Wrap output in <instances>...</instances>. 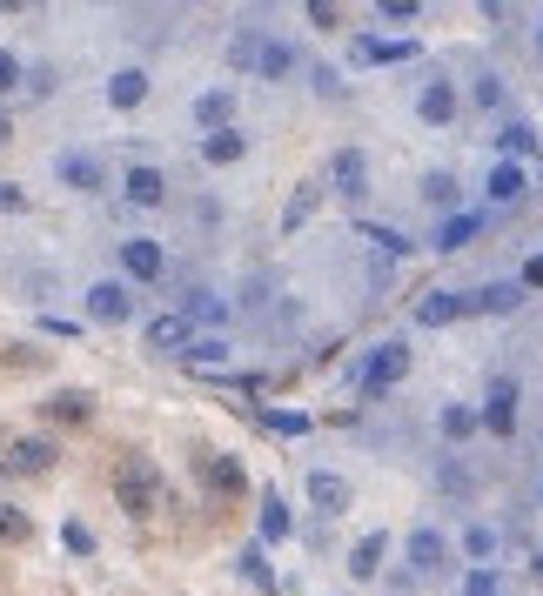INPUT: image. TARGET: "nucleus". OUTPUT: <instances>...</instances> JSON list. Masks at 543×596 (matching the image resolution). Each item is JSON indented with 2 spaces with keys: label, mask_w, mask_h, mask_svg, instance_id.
Instances as JSON below:
<instances>
[{
  "label": "nucleus",
  "mask_w": 543,
  "mask_h": 596,
  "mask_svg": "<svg viewBox=\"0 0 543 596\" xmlns=\"http://www.w3.org/2000/svg\"><path fill=\"white\" fill-rule=\"evenodd\" d=\"M202 155H208V168H228V161H242V134H235V128L208 134V141H202Z\"/></svg>",
  "instance_id": "15"
},
{
  "label": "nucleus",
  "mask_w": 543,
  "mask_h": 596,
  "mask_svg": "<svg viewBox=\"0 0 543 596\" xmlns=\"http://www.w3.org/2000/svg\"><path fill=\"white\" fill-rule=\"evenodd\" d=\"M61 543H68L74 556H94V530H88V523H74V516H68V530H61Z\"/></svg>",
  "instance_id": "32"
},
{
  "label": "nucleus",
  "mask_w": 543,
  "mask_h": 596,
  "mask_svg": "<svg viewBox=\"0 0 543 596\" xmlns=\"http://www.w3.org/2000/svg\"><path fill=\"white\" fill-rule=\"evenodd\" d=\"M362 181H369V175H362V155H356V148H342V155H336V188H342V195H362Z\"/></svg>",
  "instance_id": "18"
},
{
  "label": "nucleus",
  "mask_w": 543,
  "mask_h": 596,
  "mask_svg": "<svg viewBox=\"0 0 543 596\" xmlns=\"http://www.w3.org/2000/svg\"><path fill=\"white\" fill-rule=\"evenodd\" d=\"M490 195H497V201H517L523 195V168H517V161H503L497 175H490Z\"/></svg>",
  "instance_id": "26"
},
{
  "label": "nucleus",
  "mask_w": 543,
  "mask_h": 596,
  "mask_svg": "<svg viewBox=\"0 0 543 596\" xmlns=\"http://www.w3.org/2000/svg\"><path fill=\"white\" fill-rule=\"evenodd\" d=\"M523 302V282H503V288H483V295H470V309H517Z\"/></svg>",
  "instance_id": "22"
},
{
  "label": "nucleus",
  "mask_w": 543,
  "mask_h": 596,
  "mask_svg": "<svg viewBox=\"0 0 543 596\" xmlns=\"http://www.w3.org/2000/svg\"><path fill=\"white\" fill-rule=\"evenodd\" d=\"M47 416H54V422H88V396H54V402H47Z\"/></svg>",
  "instance_id": "29"
},
{
  "label": "nucleus",
  "mask_w": 543,
  "mask_h": 596,
  "mask_svg": "<svg viewBox=\"0 0 543 596\" xmlns=\"http://www.w3.org/2000/svg\"><path fill=\"white\" fill-rule=\"evenodd\" d=\"M61 181H68V188H94V181H101V168H94L88 155H68V161H61Z\"/></svg>",
  "instance_id": "27"
},
{
  "label": "nucleus",
  "mask_w": 543,
  "mask_h": 596,
  "mask_svg": "<svg viewBox=\"0 0 543 596\" xmlns=\"http://www.w3.org/2000/svg\"><path fill=\"white\" fill-rule=\"evenodd\" d=\"M316 201H322V188H316V181H302V188H295V201H289V215H282V228H302V221L316 215Z\"/></svg>",
  "instance_id": "19"
},
{
  "label": "nucleus",
  "mask_w": 543,
  "mask_h": 596,
  "mask_svg": "<svg viewBox=\"0 0 543 596\" xmlns=\"http://www.w3.org/2000/svg\"><path fill=\"white\" fill-rule=\"evenodd\" d=\"M188 362H195V369H222V362H228V342H222V335H195Z\"/></svg>",
  "instance_id": "20"
},
{
  "label": "nucleus",
  "mask_w": 543,
  "mask_h": 596,
  "mask_svg": "<svg viewBox=\"0 0 543 596\" xmlns=\"http://www.w3.org/2000/svg\"><path fill=\"white\" fill-rule=\"evenodd\" d=\"M195 121H202L208 134H222L228 121H235V94H228V88H208L202 101H195Z\"/></svg>",
  "instance_id": "7"
},
{
  "label": "nucleus",
  "mask_w": 543,
  "mask_h": 596,
  "mask_svg": "<svg viewBox=\"0 0 543 596\" xmlns=\"http://www.w3.org/2000/svg\"><path fill=\"white\" fill-rule=\"evenodd\" d=\"M463 550H470L476 563H490V556H497V530H483V523H476V530L463 536Z\"/></svg>",
  "instance_id": "30"
},
{
  "label": "nucleus",
  "mask_w": 543,
  "mask_h": 596,
  "mask_svg": "<svg viewBox=\"0 0 543 596\" xmlns=\"http://www.w3.org/2000/svg\"><path fill=\"white\" fill-rule=\"evenodd\" d=\"M476 228H483V221H476V215H450V221H443V228H436V248H463V242H470V235H476Z\"/></svg>",
  "instance_id": "21"
},
{
  "label": "nucleus",
  "mask_w": 543,
  "mask_h": 596,
  "mask_svg": "<svg viewBox=\"0 0 543 596\" xmlns=\"http://www.w3.org/2000/svg\"><path fill=\"white\" fill-rule=\"evenodd\" d=\"M7 88H21V61H14V54L0 47V94H7Z\"/></svg>",
  "instance_id": "34"
},
{
  "label": "nucleus",
  "mask_w": 543,
  "mask_h": 596,
  "mask_svg": "<svg viewBox=\"0 0 543 596\" xmlns=\"http://www.w3.org/2000/svg\"><path fill=\"white\" fill-rule=\"evenodd\" d=\"M208 489H215V496H242V489H249V476H242V463H235V456H215V463H208Z\"/></svg>",
  "instance_id": "12"
},
{
  "label": "nucleus",
  "mask_w": 543,
  "mask_h": 596,
  "mask_svg": "<svg viewBox=\"0 0 543 596\" xmlns=\"http://www.w3.org/2000/svg\"><path fill=\"white\" fill-rule=\"evenodd\" d=\"M423 121H430V128H450L456 121V88L450 81H430V88H423Z\"/></svg>",
  "instance_id": "10"
},
{
  "label": "nucleus",
  "mask_w": 543,
  "mask_h": 596,
  "mask_svg": "<svg viewBox=\"0 0 543 596\" xmlns=\"http://www.w3.org/2000/svg\"><path fill=\"white\" fill-rule=\"evenodd\" d=\"M430 201H456V181L450 175H430Z\"/></svg>",
  "instance_id": "36"
},
{
  "label": "nucleus",
  "mask_w": 543,
  "mask_h": 596,
  "mask_svg": "<svg viewBox=\"0 0 543 596\" xmlns=\"http://www.w3.org/2000/svg\"><path fill=\"white\" fill-rule=\"evenodd\" d=\"M148 342H155L161 355H181V362H188V349H195V322H188V315H161L155 329H148Z\"/></svg>",
  "instance_id": "5"
},
{
  "label": "nucleus",
  "mask_w": 543,
  "mask_h": 596,
  "mask_svg": "<svg viewBox=\"0 0 543 596\" xmlns=\"http://www.w3.org/2000/svg\"><path fill=\"white\" fill-rule=\"evenodd\" d=\"M121 262H128V275H135V282H161V268H168L155 242H128V248H121Z\"/></svg>",
  "instance_id": "9"
},
{
  "label": "nucleus",
  "mask_w": 543,
  "mask_h": 596,
  "mask_svg": "<svg viewBox=\"0 0 543 596\" xmlns=\"http://www.w3.org/2000/svg\"><path fill=\"white\" fill-rule=\"evenodd\" d=\"M523 288H543V255H530V262H523Z\"/></svg>",
  "instance_id": "37"
},
{
  "label": "nucleus",
  "mask_w": 543,
  "mask_h": 596,
  "mask_svg": "<svg viewBox=\"0 0 543 596\" xmlns=\"http://www.w3.org/2000/svg\"><path fill=\"white\" fill-rule=\"evenodd\" d=\"M269 429H275V436H309V416H295V409H269Z\"/></svg>",
  "instance_id": "31"
},
{
  "label": "nucleus",
  "mask_w": 543,
  "mask_h": 596,
  "mask_svg": "<svg viewBox=\"0 0 543 596\" xmlns=\"http://www.w3.org/2000/svg\"><path fill=\"white\" fill-rule=\"evenodd\" d=\"M128 309H135V295H128L121 282H94L88 288V315L94 322H128Z\"/></svg>",
  "instance_id": "4"
},
{
  "label": "nucleus",
  "mask_w": 543,
  "mask_h": 596,
  "mask_svg": "<svg viewBox=\"0 0 543 596\" xmlns=\"http://www.w3.org/2000/svg\"><path fill=\"white\" fill-rule=\"evenodd\" d=\"M483 422L497 429V436H517V382H490V409Z\"/></svg>",
  "instance_id": "6"
},
{
  "label": "nucleus",
  "mask_w": 543,
  "mask_h": 596,
  "mask_svg": "<svg viewBox=\"0 0 543 596\" xmlns=\"http://www.w3.org/2000/svg\"><path fill=\"white\" fill-rule=\"evenodd\" d=\"M7 134H14V121H7V114H0V148H7Z\"/></svg>",
  "instance_id": "39"
},
{
  "label": "nucleus",
  "mask_w": 543,
  "mask_h": 596,
  "mask_svg": "<svg viewBox=\"0 0 543 596\" xmlns=\"http://www.w3.org/2000/svg\"><path fill=\"white\" fill-rule=\"evenodd\" d=\"M14 208H21V188H7V181H0V215H14Z\"/></svg>",
  "instance_id": "38"
},
{
  "label": "nucleus",
  "mask_w": 543,
  "mask_h": 596,
  "mask_svg": "<svg viewBox=\"0 0 543 596\" xmlns=\"http://www.w3.org/2000/svg\"><path fill=\"white\" fill-rule=\"evenodd\" d=\"M262 47H269L262 34H235V41H228V61L235 67H262Z\"/></svg>",
  "instance_id": "25"
},
{
  "label": "nucleus",
  "mask_w": 543,
  "mask_h": 596,
  "mask_svg": "<svg viewBox=\"0 0 543 596\" xmlns=\"http://www.w3.org/2000/svg\"><path fill=\"white\" fill-rule=\"evenodd\" d=\"M409 376V342H383V349L369 355V362H362V389H389V382H403Z\"/></svg>",
  "instance_id": "2"
},
{
  "label": "nucleus",
  "mask_w": 543,
  "mask_h": 596,
  "mask_svg": "<svg viewBox=\"0 0 543 596\" xmlns=\"http://www.w3.org/2000/svg\"><path fill=\"white\" fill-rule=\"evenodd\" d=\"M476 429H483V416H476V409H463V402H450V409H443V436H450V442H470Z\"/></svg>",
  "instance_id": "16"
},
{
  "label": "nucleus",
  "mask_w": 543,
  "mask_h": 596,
  "mask_svg": "<svg viewBox=\"0 0 543 596\" xmlns=\"http://www.w3.org/2000/svg\"><path fill=\"white\" fill-rule=\"evenodd\" d=\"M161 195H168V181H161L155 168H128V201H135V208H161Z\"/></svg>",
  "instance_id": "11"
},
{
  "label": "nucleus",
  "mask_w": 543,
  "mask_h": 596,
  "mask_svg": "<svg viewBox=\"0 0 543 596\" xmlns=\"http://www.w3.org/2000/svg\"><path fill=\"white\" fill-rule=\"evenodd\" d=\"M155 496H161V469L141 456V449H128L121 463H114V503L128 509V516H148L155 509Z\"/></svg>",
  "instance_id": "1"
},
{
  "label": "nucleus",
  "mask_w": 543,
  "mask_h": 596,
  "mask_svg": "<svg viewBox=\"0 0 543 596\" xmlns=\"http://www.w3.org/2000/svg\"><path fill=\"white\" fill-rule=\"evenodd\" d=\"M309 496H316V509H329V516H336V509L349 503V483H342V476H329V469H322V476H309Z\"/></svg>",
  "instance_id": "14"
},
{
  "label": "nucleus",
  "mask_w": 543,
  "mask_h": 596,
  "mask_svg": "<svg viewBox=\"0 0 543 596\" xmlns=\"http://www.w3.org/2000/svg\"><path fill=\"white\" fill-rule=\"evenodd\" d=\"M282 530H289V509L269 496V503H262V536H282Z\"/></svg>",
  "instance_id": "33"
},
{
  "label": "nucleus",
  "mask_w": 543,
  "mask_h": 596,
  "mask_svg": "<svg viewBox=\"0 0 543 596\" xmlns=\"http://www.w3.org/2000/svg\"><path fill=\"white\" fill-rule=\"evenodd\" d=\"M463 596H497V576H490V570H476L470 583H463Z\"/></svg>",
  "instance_id": "35"
},
{
  "label": "nucleus",
  "mask_w": 543,
  "mask_h": 596,
  "mask_svg": "<svg viewBox=\"0 0 543 596\" xmlns=\"http://www.w3.org/2000/svg\"><path fill=\"white\" fill-rule=\"evenodd\" d=\"M463 309H470V295H443V288H436V295H423V302H416V322H423V329H436V322H456Z\"/></svg>",
  "instance_id": "8"
},
{
  "label": "nucleus",
  "mask_w": 543,
  "mask_h": 596,
  "mask_svg": "<svg viewBox=\"0 0 543 596\" xmlns=\"http://www.w3.org/2000/svg\"><path fill=\"white\" fill-rule=\"evenodd\" d=\"M54 463H61V442H47V436H21L7 449V469H14V476H47Z\"/></svg>",
  "instance_id": "3"
},
{
  "label": "nucleus",
  "mask_w": 543,
  "mask_h": 596,
  "mask_svg": "<svg viewBox=\"0 0 543 596\" xmlns=\"http://www.w3.org/2000/svg\"><path fill=\"white\" fill-rule=\"evenodd\" d=\"M383 550H389L383 536H362V543H356V556H349V570H356V576H376V563H383Z\"/></svg>",
  "instance_id": "24"
},
{
  "label": "nucleus",
  "mask_w": 543,
  "mask_h": 596,
  "mask_svg": "<svg viewBox=\"0 0 543 596\" xmlns=\"http://www.w3.org/2000/svg\"><path fill=\"white\" fill-rule=\"evenodd\" d=\"M409 563H416V570H436V563H443V536L416 530V536H409Z\"/></svg>",
  "instance_id": "17"
},
{
  "label": "nucleus",
  "mask_w": 543,
  "mask_h": 596,
  "mask_svg": "<svg viewBox=\"0 0 543 596\" xmlns=\"http://www.w3.org/2000/svg\"><path fill=\"white\" fill-rule=\"evenodd\" d=\"M289 67H295V54H289L282 41H269V47H262V67H255V74H269V81H282Z\"/></svg>",
  "instance_id": "28"
},
{
  "label": "nucleus",
  "mask_w": 543,
  "mask_h": 596,
  "mask_svg": "<svg viewBox=\"0 0 543 596\" xmlns=\"http://www.w3.org/2000/svg\"><path fill=\"white\" fill-rule=\"evenodd\" d=\"M27 536H34V523H27V509L0 503V543H27Z\"/></svg>",
  "instance_id": "23"
},
{
  "label": "nucleus",
  "mask_w": 543,
  "mask_h": 596,
  "mask_svg": "<svg viewBox=\"0 0 543 596\" xmlns=\"http://www.w3.org/2000/svg\"><path fill=\"white\" fill-rule=\"evenodd\" d=\"M141 94H148V74H141V67H121V74L108 81V101H114V108H135Z\"/></svg>",
  "instance_id": "13"
}]
</instances>
